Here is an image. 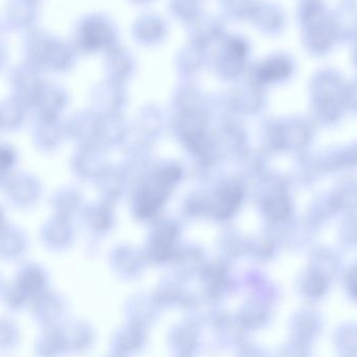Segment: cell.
<instances>
[{
    "label": "cell",
    "instance_id": "obj_23",
    "mask_svg": "<svg viewBox=\"0 0 357 357\" xmlns=\"http://www.w3.org/2000/svg\"><path fill=\"white\" fill-rule=\"evenodd\" d=\"M35 1L39 2V1H40V0H35Z\"/></svg>",
    "mask_w": 357,
    "mask_h": 357
},
{
    "label": "cell",
    "instance_id": "obj_6",
    "mask_svg": "<svg viewBox=\"0 0 357 357\" xmlns=\"http://www.w3.org/2000/svg\"><path fill=\"white\" fill-rule=\"evenodd\" d=\"M169 345L176 357H197L201 349V328L186 320L174 325L169 333Z\"/></svg>",
    "mask_w": 357,
    "mask_h": 357
},
{
    "label": "cell",
    "instance_id": "obj_9",
    "mask_svg": "<svg viewBox=\"0 0 357 357\" xmlns=\"http://www.w3.org/2000/svg\"><path fill=\"white\" fill-rule=\"evenodd\" d=\"M146 329L128 322L115 331L111 342L112 354L121 357L134 356L146 346Z\"/></svg>",
    "mask_w": 357,
    "mask_h": 357
},
{
    "label": "cell",
    "instance_id": "obj_17",
    "mask_svg": "<svg viewBox=\"0 0 357 357\" xmlns=\"http://www.w3.org/2000/svg\"><path fill=\"white\" fill-rule=\"evenodd\" d=\"M306 347L305 344L291 340L278 350L276 357H308Z\"/></svg>",
    "mask_w": 357,
    "mask_h": 357
},
{
    "label": "cell",
    "instance_id": "obj_11",
    "mask_svg": "<svg viewBox=\"0 0 357 357\" xmlns=\"http://www.w3.org/2000/svg\"><path fill=\"white\" fill-rule=\"evenodd\" d=\"M31 110L14 96L0 100V133H15L26 126Z\"/></svg>",
    "mask_w": 357,
    "mask_h": 357
},
{
    "label": "cell",
    "instance_id": "obj_7",
    "mask_svg": "<svg viewBox=\"0 0 357 357\" xmlns=\"http://www.w3.org/2000/svg\"><path fill=\"white\" fill-rule=\"evenodd\" d=\"M185 320L199 328L213 326L226 312H222L214 298L197 297L189 298L184 305Z\"/></svg>",
    "mask_w": 357,
    "mask_h": 357
},
{
    "label": "cell",
    "instance_id": "obj_10",
    "mask_svg": "<svg viewBox=\"0 0 357 357\" xmlns=\"http://www.w3.org/2000/svg\"><path fill=\"white\" fill-rule=\"evenodd\" d=\"M71 238L70 227L67 218L52 215L42 222L39 229V241L42 247L48 251L64 250Z\"/></svg>",
    "mask_w": 357,
    "mask_h": 357
},
{
    "label": "cell",
    "instance_id": "obj_4",
    "mask_svg": "<svg viewBox=\"0 0 357 357\" xmlns=\"http://www.w3.org/2000/svg\"><path fill=\"white\" fill-rule=\"evenodd\" d=\"M31 249V239L22 227L13 222L0 226V260L17 262L22 260Z\"/></svg>",
    "mask_w": 357,
    "mask_h": 357
},
{
    "label": "cell",
    "instance_id": "obj_21",
    "mask_svg": "<svg viewBox=\"0 0 357 357\" xmlns=\"http://www.w3.org/2000/svg\"><path fill=\"white\" fill-rule=\"evenodd\" d=\"M8 222L6 218V213H4V210L2 209L1 206H0V226L4 224V222Z\"/></svg>",
    "mask_w": 357,
    "mask_h": 357
},
{
    "label": "cell",
    "instance_id": "obj_18",
    "mask_svg": "<svg viewBox=\"0 0 357 357\" xmlns=\"http://www.w3.org/2000/svg\"><path fill=\"white\" fill-rule=\"evenodd\" d=\"M236 357H268V354L260 346L245 342L237 349Z\"/></svg>",
    "mask_w": 357,
    "mask_h": 357
},
{
    "label": "cell",
    "instance_id": "obj_14",
    "mask_svg": "<svg viewBox=\"0 0 357 357\" xmlns=\"http://www.w3.org/2000/svg\"><path fill=\"white\" fill-rule=\"evenodd\" d=\"M236 316L248 331H258L270 323L272 312L264 302L254 300L245 303Z\"/></svg>",
    "mask_w": 357,
    "mask_h": 357
},
{
    "label": "cell",
    "instance_id": "obj_20",
    "mask_svg": "<svg viewBox=\"0 0 357 357\" xmlns=\"http://www.w3.org/2000/svg\"><path fill=\"white\" fill-rule=\"evenodd\" d=\"M10 174H13L12 172L6 171V167L3 165H0V190H1L2 187H3L4 183L6 182L8 178L10 177Z\"/></svg>",
    "mask_w": 357,
    "mask_h": 357
},
{
    "label": "cell",
    "instance_id": "obj_8",
    "mask_svg": "<svg viewBox=\"0 0 357 357\" xmlns=\"http://www.w3.org/2000/svg\"><path fill=\"white\" fill-rule=\"evenodd\" d=\"M35 0H10L3 14V26L6 31H24L33 29L38 16Z\"/></svg>",
    "mask_w": 357,
    "mask_h": 357
},
{
    "label": "cell",
    "instance_id": "obj_13",
    "mask_svg": "<svg viewBox=\"0 0 357 357\" xmlns=\"http://www.w3.org/2000/svg\"><path fill=\"white\" fill-rule=\"evenodd\" d=\"M159 305L156 300L149 299V298H136L133 301L128 304L126 308V317L128 322L133 323L138 326L148 328L151 325L154 324L158 319Z\"/></svg>",
    "mask_w": 357,
    "mask_h": 357
},
{
    "label": "cell",
    "instance_id": "obj_16",
    "mask_svg": "<svg viewBox=\"0 0 357 357\" xmlns=\"http://www.w3.org/2000/svg\"><path fill=\"white\" fill-rule=\"evenodd\" d=\"M340 337L337 340L340 345V351L343 354L345 357H354L357 356V327L348 326L347 328L344 327L341 328Z\"/></svg>",
    "mask_w": 357,
    "mask_h": 357
},
{
    "label": "cell",
    "instance_id": "obj_22",
    "mask_svg": "<svg viewBox=\"0 0 357 357\" xmlns=\"http://www.w3.org/2000/svg\"><path fill=\"white\" fill-rule=\"evenodd\" d=\"M108 357H121V356H115V354H111V356H109Z\"/></svg>",
    "mask_w": 357,
    "mask_h": 357
},
{
    "label": "cell",
    "instance_id": "obj_5",
    "mask_svg": "<svg viewBox=\"0 0 357 357\" xmlns=\"http://www.w3.org/2000/svg\"><path fill=\"white\" fill-rule=\"evenodd\" d=\"M212 328V342L220 350H237L247 341L248 333L237 316L225 314Z\"/></svg>",
    "mask_w": 357,
    "mask_h": 357
},
{
    "label": "cell",
    "instance_id": "obj_3",
    "mask_svg": "<svg viewBox=\"0 0 357 357\" xmlns=\"http://www.w3.org/2000/svg\"><path fill=\"white\" fill-rule=\"evenodd\" d=\"M64 133L60 119L33 116L31 127V144L42 154L56 152L62 144Z\"/></svg>",
    "mask_w": 357,
    "mask_h": 357
},
{
    "label": "cell",
    "instance_id": "obj_15",
    "mask_svg": "<svg viewBox=\"0 0 357 357\" xmlns=\"http://www.w3.org/2000/svg\"><path fill=\"white\" fill-rule=\"evenodd\" d=\"M320 326V318L317 316L316 312H298L294 316L291 323L293 340L307 345L316 335V333H319Z\"/></svg>",
    "mask_w": 357,
    "mask_h": 357
},
{
    "label": "cell",
    "instance_id": "obj_19",
    "mask_svg": "<svg viewBox=\"0 0 357 357\" xmlns=\"http://www.w3.org/2000/svg\"><path fill=\"white\" fill-rule=\"evenodd\" d=\"M8 60V48L4 44L3 40L0 39V75L3 73Z\"/></svg>",
    "mask_w": 357,
    "mask_h": 357
},
{
    "label": "cell",
    "instance_id": "obj_1",
    "mask_svg": "<svg viewBox=\"0 0 357 357\" xmlns=\"http://www.w3.org/2000/svg\"><path fill=\"white\" fill-rule=\"evenodd\" d=\"M6 203L19 211L35 209L44 195L41 178L27 171H15L10 174L1 189Z\"/></svg>",
    "mask_w": 357,
    "mask_h": 357
},
{
    "label": "cell",
    "instance_id": "obj_2",
    "mask_svg": "<svg viewBox=\"0 0 357 357\" xmlns=\"http://www.w3.org/2000/svg\"><path fill=\"white\" fill-rule=\"evenodd\" d=\"M43 73L25 62L13 67L8 77L10 96L33 110V105L46 83Z\"/></svg>",
    "mask_w": 357,
    "mask_h": 357
},
{
    "label": "cell",
    "instance_id": "obj_12",
    "mask_svg": "<svg viewBox=\"0 0 357 357\" xmlns=\"http://www.w3.org/2000/svg\"><path fill=\"white\" fill-rule=\"evenodd\" d=\"M66 106V94L56 84L46 82L40 92L33 110V116L60 119V114Z\"/></svg>",
    "mask_w": 357,
    "mask_h": 357
}]
</instances>
